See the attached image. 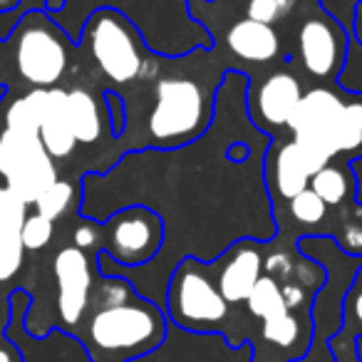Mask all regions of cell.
<instances>
[{"label":"cell","instance_id":"1","mask_svg":"<svg viewBox=\"0 0 362 362\" xmlns=\"http://www.w3.org/2000/svg\"><path fill=\"white\" fill-rule=\"evenodd\" d=\"M248 77L228 70L206 134L176 149L127 151L105 174L82 176L80 214L105 221L122 206H146L164 221L159 256L141 268H117L97 253L100 273H117L164 308L166 283L184 258L211 263L241 238L276 236L263 179L271 136L258 132L246 107Z\"/></svg>","mask_w":362,"mask_h":362},{"label":"cell","instance_id":"2","mask_svg":"<svg viewBox=\"0 0 362 362\" xmlns=\"http://www.w3.org/2000/svg\"><path fill=\"white\" fill-rule=\"evenodd\" d=\"M228 70V60L214 45L184 55H156L144 80L119 95L127 110V129L117 136L119 154L176 149L206 134Z\"/></svg>","mask_w":362,"mask_h":362},{"label":"cell","instance_id":"3","mask_svg":"<svg viewBox=\"0 0 362 362\" xmlns=\"http://www.w3.org/2000/svg\"><path fill=\"white\" fill-rule=\"evenodd\" d=\"M325 281V268L298 243L278 233L266 243L263 276L243 303L248 362H293L305 355L315 332L313 303Z\"/></svg>","mask_w":362,"mask_h":362},{"label":"cell","instance_id":"4","mask_svg":"<svg viewBox=\"0 0 362 362\" xmlns=\"http://www.w3.org/2000/svg\"><path fill=\"white\" fill-rule=\"evenodd\" d=\"M169 335L164 308L117 273H97L90 303L70 337L90 362H134L156 352Z\"/></svg>","mask_w":362,"mask_h":362},{"label":"cell","instance_id":"5","mask_svg":"<svg viewBox=\"0 0 362 362\" xmlns=\"http://www.w3.org/2000/svg\"><path fill=\"white\" fill-rule=\"evenodd\" d=\"M156 52L141 35L139 25L119 8H95L82 23L77 60L102 92L124 95L134 90L146 77Z\"/></svg>","mask_w":362,"mask_h":362},{"label":"cell","instance_id":"6","mask_svg":"<svg viewBox=\"0 0 362 362\" xmlns=\"http://www.w3.org/2000/svg\"><path fill=\"white\" fill-rule=\"evenodd\" d=\"M286 136L322 161L362 156V92L340 82L308 85L288 122Z\"/></svg>","mask_w":362,"mask_h":362},{"label":"cell","instance_id":"7","mask_svg":"<svg viewBox=\"0 0 362 362\" xmlns=\"http://www.w3.org/2000/svg\"><path fill=\"white\" fill-rule=\"evenodd\" d=\"M6 55L8 90H50L70 80L77 65V40L47 11L28 8L6 37Z\"/></svg>","mask_w":362,"mask_h":362},{"label":"cell","instance_id":"8","mask_svg":"<svg viewBox=\"0 0 362 362\" xmlns=\"http://www.w3.org/2000/svg\"><path fill=\"white\" fill-rule=\"evenodd\" d=\"M164 313L174 327L192 335H218L228 347L246 342V315L228 305L214 278L211 263L184 258L166 283Z\"/></svg>","mask_w":362,"mask_h":362},{"label":"cell","instance_id":"9","mask_svg":"<svg viewBox=\"0 0 362 362\" xmlns=\"http://www.w3.org/2000/svg\"><path fill=\"white\" fill-rule=\"evenodd\" d=\"M187 11L209 33L211 45L223 52L231 70L243 72L248 80L288 60L281 30L246 18L231 6V0H187Z\"/></svg>","mask_w":362,"mask_h":362},{"label":"cell","instance_id":"10","mask_svg":"<svg viewBox=\"0 0 362 362\" xmlns=\"http://www.w3.org/2000/svg\"><path fill=\"white\" fill-rule=\"evenodd\" d=\"M288 62L305 85H332L345 70L350 33L320 6V0H300L293 18L281 28Z\"/></svg>","mask_w":362,"mask_h":362},{"label":"cell","instance_id":"11","mask_svg":"<svg viewBox=\"0 0 362 362\" xmlns=\"http://www.w3.org/2000/svg\"><path fill=\"white\" fill-rule=\"evenodd\" d=\"M298 248L325 268L327 281L315 296V303H313V322H315L313 342L305 355L293 362H335L330 337L342 327V298H345V291L352 283L355 271L360 268L362 258L347 256L345 251L335 246L332 238L325 236L298 238Z\"/></svg>","mask_w":362,"mask_h":362},{"label":"cell","instance_id":"12","mask_svg":"<svg viewBox=\"0 0 362 362\" xmlns=\"http://www.w3.org/2000/svg\"><path fill=\"white\" fill-rule=\"evenodd\" d=\"M166 228L146 206H122L100 221V253L117 268L149 266L164 248Z\"/></svg>","mask_w":362,"mask_h":362},{"label":"cell","instance_id":"13","mask_svg":"<svg viewBox=\"0 0 362 362\" xmlns=\"http://www.w3.org/2000/svg\"><path fill=\"white\" fill-rule=\"evenodd\" d=\"M305 87V80L293 70L288 60L266 75L248 80L246 107L253 127L271 139L286 136L288 122H291Z\"/></svg>","mask_w":362,"mask_h":362},{"label":"cell","instance_id":"14","mask_svg":"<svg viewBox=\"0 0 362 362\" xmlns=\"http://www.w3.org/2000/svg\"><path fill=\"white\" fill-rule=\"evenodd\" d=\"M28 204L0 181V320L11 322V298L23 288L28 251L23 246V221Z\"/></svg>","mask_w":362,"mask_h":362},{"label":"cell","instance_id":"15","mask_svg":"<svg viewBox=\"0 0 362 362\" xmlns=\"http://www.w3.org/2000/svg\"><path fill=\"white\" fill-rule=\"evenodd\" d=\"M322 164H327V161L305 151L291 136L271 139L266 159H263V179H266V192L271 197V206H281V204L291 202L300 192L310 189L313 174Z\"/></svg>","mask_w":362,"mask_h":362},{"label":"cell","instance_id":"16","mask_svg":"<svg viewBox=\"0 0 362 362\" xmlns=\"http://www.w3.org/2000/svg\"><path fill=\"white\" fill-rule=\"evenodd\" d=\"M35 92V110H37V134L45 146L47 156L55 161L62 176L82 179L80 174V146L72 136L70 122L65 110V85L50 87V90H33Z\"/></svg>","mask_w":362,"mask_h":362},{"label":"cell","instance_id":"17","mask_svg":"<svg viewBox=\"0 0 362 362\" xmlns=\"http://www.w3.org/2000/svg\"><path fill=\"white\" fill-rule=\"evenodd\" d=\"M266 243L268 241H261V238H241L233 246H228L216 261H211L218 291L236 310H243V303L261 281Z\"/></svg>","mask_w":362,"mask_h":362},{"label":"cell","instance_id":"18","mask_svg":"<svg viewBox=\"0 0 362 362\" xmlns=\"http://www.w3.org/2000/svg\"><path fill=\"white\" fill-rule=\"evenodd\" d=\"M310 189L335 211H345L357 204V181L350 161L330 159L322 164L313 174Z\"/></svg>","mask_w":362,"mask_h":362},{"label":"cell","instance_id":"19","mask_svg":"<svg viewBox=\"0 0 362 362\" xmlns=\"http://www.w3.org/2000/svg\"><path fill=\"white\" fill-rule=\"evenodd\" d=\"M80 204H82V179L60 176L52 187H47L30 204V209L40 214V216L50 218V221L62 223L80 214Z\"/></svg>","mask_w":362,"mask_h":362},{"label":"cell","instance_id":"20","mask_svg":"<svg viewBox=\"0 0 362 362\" xmlns=\"http://www.w3.org/2000/svg\"><path fill=\"white\" fill-rule=\"evenodd\" d=\"M231 6L251 21L266 23L281 30L298 11L300 0H231Z\"/></svg>","mask_w":362,"mask_h":362},{"label":"cell","instance_id":"21","mask_svg":"<svg viewBox=\"0 0 362 362\" xmlns=\"http://www.w3.org/2000/svg\"><path fill=\"white\" fill-rule=\"evenodd\" d=\"M57 236H60V223L50 221V218L28 209V216L23 221V246H25L28 256H37V253L50 251L55 246Z\"/></svg>","mask_w":362,"mask_h":362},{"label":"cell","instance_id":"22","mask_svg":"<svg viewBox=\"0 0 362 362\" xmlns=\"http://www.w3.org/2000/svg\"><path fill=\"white\" fill-rule=\"evenodd\" d=\"M342 335L362 337V263L352 276V283L347 286L345 298H342Z\"/></svg>","mask_w":362,"mask_h":362},{"label":"cell","instance_id":"23","mask_svg":"<svg viewBox=\"0 0 362 362\" xmlns=\"http://www.w3.org/2000/svg\"><path fill=\"white\" fill-rule=\"evenodd\" d=\"M340 82L342 87L347 90H357L362 92V47L357 42L350 40V50H347V62H345V70L340 72ZM352 164V171H355V181H357V202L362 204V156Z\"/></svg>","mask_w":362,"mask_h":362},{"label":"cell","instance_id":"24","mask_svg":"<svg viewBox=\"0 0 362 362\" xmlns=\"http://www.w3.org/2000/svg\"><path fill=\"white\" fill-rule=\"evenodd\" d=\"M105 100H107V115H110V124L115 136H122L127 129V110H124V102L117 92H105Z\"/></svg>","mask_w":362,"mask_h":362},{"label":"cell","instance_id":"25","mask_svg":"<svg viewBox=\"0 0 362 362\" xmlns=\"http://www.w3.org/2000/svg\"><path fill=\"white\" fill-rule=\"evenodd\" d=\"M0 362H28L25 352L8 335V322L0 320Z\"/></svg>","mask_w":362,"mask_h":362},{"label":"cell","instance_id":"26","mask_svg":"<svg viewBox=\"0 0 362 362\" xmlns=\"http://www.w3.org/2000/svg\"><path fill=\"white\" fill-rule=\"evenodd\" d=\"M330 347H332V355H335V362H360L355 355V340L342 335L340 330L330 337Z\"/></svg>","mask_w":362,"mask_h":362},{"label":"cell","instance_id":"27","mask_svg":"<svg viewBox=\"0 0 362 362\" xmlns=\"http://www.w3.org/2000/svg\"><path fill=\"white\" fill-rule=\"evenodd\" d=\"M350 40L362 47V0H357L352 8V23H350Z\"/></svg>","mask_w":362,"mask_h":362},{"label":"cell","instance_id":"28","mask_svg":"<svg viewBox=\"0 0 362 362\" xmlns=\"http://www.w3.org/2000/svg\"><path fill=\"white\" fill-rule=\"evenodd\" d=\"M8 87V55H6V40H0V87Z\"/></svg>","mask_w":362,"mask_h":362},{"label":"cell","instance_id":"29","mask_svg":"<svg viewBox=\"0 0 362 362\" xmlns=\"http://www.w3.org/2000/svg\"><path fill=\"white\" fill-rule=\"evenodd\" d=\"M67 6V0H45L42 3V11H47L50 16H60L62 11H65Z\"/></svg>","mask_w":362,"mask_h":362},{"label":"cell","instance_id":"30","mask_svg":"<svg viewBox=\"0 0 362 362\" xmlns=\"http://www.w3.org/2000/svg\"><path fill=\"white\" fill-rule=\"evenodd\" d=\"M23 0H0V13H8V11H16L21 6Z\"/></svg>","mask_w":362,"mask_h":362},{"label":"cell","instance_id":"31","mask_svg":"<svg viewBox=\"0 0 362 362\" xmlns=\"http://www.w3.org/2000/svg\"><path fill=\"white\" fill-rule=\"evenodd\" d=\"M355 355L362 362V337H355Z\"/></svg>","mask_w":362,"mask_h":362},{"label":"cell","instance_id":"32","mask_svg":"<svg viewBox=\"0 0 362 362\" xmlns=\"http://www.w3.org/2000/svg\"><path fill=\"white\" fill-rule=\"evenodd\" d=\"M6 97H8V87L3 85V87H0V105H3V102H6Z\"/></svg>","mask_w":362,"mask_h":362}]
</instances>
